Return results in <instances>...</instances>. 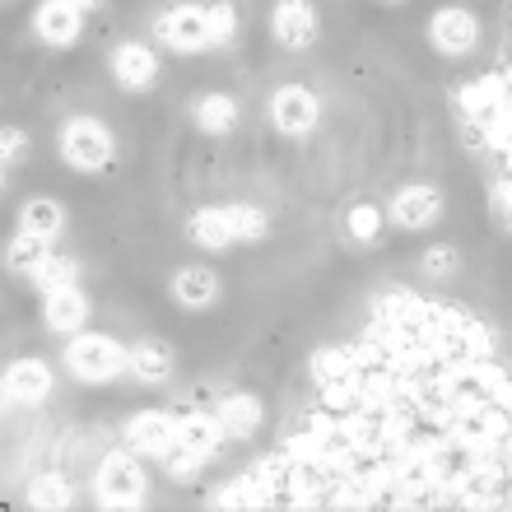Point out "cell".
Segmentation results:
<instances>
[{"mask_svg": "<svg viewBox=\"0 0 512 512\" xmlns=\"http://www.w3.org/2000/svg\"><path fill=\"white\" fill-rule=\"evenodd\" d=\"M149 499V480H145V466L135 457L131 447L126 452H108L98 461L94 471V503L98 508H112V512H126V508H145Z\"/></svg>", "mask_w": 512, "mask_h": 512, "instance_id": "obj_6", "label": "cell"}, {"mask_svg": "<svg viewBox=\"0 0 512 512\" xmlns=\"http://www.w3.org/2000/svg\"><path fill=\"white\" fill-rule=\"evenodd\" d=\"M191 122L201 135H229L238 126V98L224 94V89H210L191 103Z\"/></svg>", "mask_w": 512, "mask_h": 512, "instance_id": "obj_21", "label": "cell"}, {"mask_svg": "<svg viewBox=\"0 0 512 512\" xmlns=\"http://www.w3.org/2000/svg\"><path fill=\"white\" fill-rule=\"evenodd\" d=\"M33 38L42 47L66 52V47H75L84 38V10L70 5V0H38V10H33Z\"/></svg>", "mask_w": 512, "mask_h": 512, "instance_id": "obj_13", "label": "cell"}, {"mask_svg": "<svg viewBox=\"0 0 512 512\" xmlns=\"http://www.w3.org/2000/svg\"><path fill=\"white\" fill-rule=\"evenodd\" d=\"M28 284L42 289V294H47V289H66V284H80V261H75V256H61V252H47L42 266H33Z\"/></svg>", "mask_w": 512, "mask_h": 512, "instance_id": "obj_25", "label": "cell"}, {"mask_svg": "<svg viewBox=\"0 0 512 512\" xmlns=\"http://www.w3.org/2000/svg\"><path fill=\"white\" fill-rule=\"evenodd\" d=\"M66 373L75 382H89V387H103V382H117L126 373V345L108 331H75L66 336Z\"/></svg>", "mask_w": 512, "mask_h": 512, "instance_id": "obj_4", "label": "cell"}, {"mask_svg": "<svg viewBox=\"0 0 512 512\" xmlns=\"http://www.w3.org/2000/svg\"><path fill=\"white\" fill-rule=\"evenodd\" d=\"M70 5H80V10H98L103 0H70Z\"/></svg>", "mask_w": 512, "mask_h": 512, "instance_id": "obj_32", "label": "cell"}, {"mask_svg": "<svg viewBox=\"0 0 512 512\" xmlns=\"http://www.w3.org/2000/svg\"><path fill=\"white\" fill-rule=\"evenodd\" d=\"M5 187H10V168L0 163V196H5Z\"/></svg>", "mask_w": 512, "mask_h": 512, "instance_id": "obj_31", "label": "cell"}, {"mask_svg": "<svg viewBox=\"0 0 512 512\" xmlns=\"http://www.w3.org/2000/svg\"><path fill=\"white\" fill-rule=\"evenodd\" d=\"M461 140L489 168L494 205L512 224V10H508V52L494 70L475 75L457 94Z\"/></svg>", "mask_w": 512, "mask_h": 512, "instance_id": "obj_2", "label": "cell"}, {"mask_svg": "<svg viewBox=\"0 0 512 512\" xmlns=\"http://www.w3.org/2000/svg\"><path fill=\"white\" fill-rule=\"evenodd\" d=\"M387 219L396 224L401 233H424L443 219V191L433 182H405L387 205Z\"/></svg>", "mask_w": 512, "mask_h": 512, "instance_id": "obj_11", "label": "cell"}, {"mask_svg": "<svg viewBox=\"0 0 512 512\" xmlns=\"http://www.w3.org/2000/svg\"><path fill=\"white\" fill-rule=\"evenodd\" d=\"M154 38L177 56H205L215 52L210 42V19H205V5H191V0H177L168 10H159L154 19Z\"/></svg>", "mask_w": 512, "mask_h": 512, "instance_id": "obj_7", "label": "cell"}, {"mask_svg": "<svg viewBox=\"0 0 512 512\" xmlns=\"http://www.w3.org/2000/svg\"><path fill=\"white\" fill-rule=\"evenodd\" d=\"M177 447H187V452H196V457L215 461L219 447H224L219 415H205V410H187V415H177Z\"/></svg>", "mask_w": 512, "mask_h": 512, "instance_id": "obj_20", "label": "cell"}, {"mask_svg": "<svg viewBox=\"0 0 512 512\" xmlns=\"http://www.w3.org/2000/svg\"><path fill=\"white\" fill-rule=\"evenodd\" d=\"M270 233V219L266 210L256 205H243V201H229V205H201L191 210L187 219V238L205 252H229L238 243H261Z\"/></svg>", "mask_w": 512, "mask_h": 512, "instance_id": "obj_3", "label": "cell"}, {"mask_svg": "<svg viewBox=\"0 0 512 512\" xmlns=\"http://www.w3.org/2000/svg\"><path fill=\"white\" fill-rule=\"evenodd\" d=\"M173 368H177V354L168 340H135V345H126V378L135 382H145V387H163V382L173 378Z\"/></svg>", "mask_w": 512, "mask_h": 512, "instance_id": "obj_17", "label": "cell"}, {"mask_svg": "<svg viewBox=\"0 0 512 512\" xmlns=\"http://www.w3.org/2000/svg\"><path fill=\"white\" fill-rule=\"evenodd\" d=\"M89 294H84L80 284H66V289H47L42 294V326L52 331V336H75L89 326Z\"/></svg>", "mask_w": 512, "mask_h": 512, "instance_id": "obj_16", "label": "cell"}, {"mask_svg": "<svg viewBox=\"0 0 512 512\" xmlns=\"http://www.w3.org/2000/svg\"><path fill=\"white\" fill-rule=\"evenodd\" d=\"M56 154H61V163L70 173H84V177L108 173L112 159H117V135L98 117H66L61 135H56Z\"/></svg>", "mask_w": 512, "mask_h": 512, "instance_id": "obj_5", "label": "cell"}, {"mask_svg": "<svg viewBox=\"0 0 512 512\" xmlns=\"http://www.w3.org/2000/svg\"><path fill=\"white\" fill-rule=\"evenodd\" d=\"M28 508H38V512H66V508H75V485H70L61 471L33 475V485H28Z\"/></svg>", "mask_w": 512, "mask_h": 512, "instance_id": "obj_23", "label": "cell"}, {"mask_svg": "<svg viewBox=\"0 0 512 512\" xmlns=\"http://www.w3.org/2000/svg\"><path fill=\"white\" fill-rule=\"evenodd\" d=\"M33 154V140H28L24 126H0V163L5 168H19Z\"/></svg>", "mask_w": 512, "mask_h": 512, "instance_id": "obj_28", "label": "cell"}, {"mask_svg": "<svg viewBox=\"0 0 512 512\" xmlns=\"http://www.w3.org/2000/svg\"><path fill=\"white\" fill-rule=\"evenodd\" d=\"M52 252V243H47V238H38V233H14L10 238V247H5V266L14 270V275H33V266H42V256Z\"/></svg>", "mask_w": 512, "mask_h": 512, "instance_id": "obj_26", "label": "cell"}, {"mask_svg": "<svg viewBox=\"0 0 512 512\" xmlns=\"http://www.w3.org/2000/svg\"><path fill=\"white\" fill-rule=\"evenodd\" d=\"M163 466H168V475H173L177 485H187V480H196L205 466V457H196V452H187V447H173L168 457H163Z\"/></svg>", "mask_w": 512, "mask_h": 512, "instance_id": "obj_29", "label": "cell"}, {"mask_svg": "<svg viewBox=\"0 0 512 512\" xmlns=\"http://www.w3.org/2000/svg\"><path fill=\"white\" fill-rule=\"evenodd\" d=\"M461 261L457 247H429V252L419 256V266H424V275H433V280H443V275H452Z\"/></svg>", "mask_w": 512, "mask_h": 512, "instance_id": "obj_30", "label": "cell"}, {"mask_svg": "<svg viewBox=\"0 0 512 512\" xmlns=\"http://www.w3.org/2000/svg\"><path fill=\"white\" fill-rule=\"evenodd\" d=\"M205 19H210V42H215V47H233L238 33H243V14H238L233 0H210V5H205Z\"/></svg>", "mask_w": 512, "mask_h": 512, "instance_id": "obj_27", "label": "cell"}, {"mask_svg": "<svg viewBox=\"0 0 512 512\" xmlns=\"http://www.w3.org/2000/svg\"><path fill=\"white\" fill-rule=\"evenodd\" d=\"M382 5H405V0H382Z\"/></svg>", "mask_w": 512, "mask_h": 512, "instance_id": "obj_33", "label": "cell"}, {"mask_svg": "<svg viewBox=\"0 0 512 512\" xmlns=\"http://www.w3.org/2000/svg\"><path fill=\"white\" fill-rule=\"evenodd\" d=\"M173 303L182 312H210L219 303V275L210 266H182L173 275Z\"/></svg>", "mask_w": 512, "mask_h": 512, "instance_id": "obj_19", "label": "cell"}, {"mask_svg": "<svg viewBox=\"0 0 512 512\" xmlns=\"http://www.w3.org/2000/svg\"><path fill=\"white\" fill-rule=\"evenodd\" d=\"M219 429H224V438H233V443H252L256 433H261V424H266V405H261V396H252V391H229L224 401H219Z\"/></svg>", "mask_w": 512, "mask_h": 512, "instance_id": "obj_18", "label": "cell"}, {"mask_svg": "<svg viewBox=\"0 0 512 512\" xmlns=\"http://www.w3.org/2000/svg\"><path fill=\"white\" fill-rule=\"evenodd\" d=\"M429 42L438 56H471L480 47V19L466 5H443L429 14Z\"/></svg>", "mask_w": 512, "mask_h": 512, "instance_id": "obj_10", "label": "cell"}, {"mask_svg": "<svg viewBox=\"0 0 512 512\" xmlns=\"http://www.w3.org/2000/svg\"><path fill=\"white\" fill-rule=\"evenodd\" d=\"M19 229L56 243V238L66 233V205L52 201V196H33V201H24V210H19Z\"/></svg>", "mask_w": 512, "mask_h": 512, "instance_id": "obj_22", "label": "cell"}, {"mask_svg": "<svg viewBox=\"0 0 512 512\" xmlns=\"http://www.w3.org/2000/svg\"><path fill=\"white\" fill-rule=\"evenodd\" d=\"M345 233H350V243H359V247L382 243V233H387V210L373 201H354L350 210H345Z\"/></svg>", "mask_w": 512, "mask_h": 512, "instance_id": "obj_24", "label": "cell"}, {"mask_svg": "<svg viewBox=\"0 0 512 512\" xmlns=\"http://www.w3.org/2000/svg\"><path fill=\"white\" fill-rule=\"evenodd\" d=\"M322 122V98L312 94L308 84H280L275 94H270V126L289 140H303V135L317 131Z\"/></svg>", "mask_w": 512, "mask_h": 512, "instance_id": "obj_8", "label": "cell"}, {"mask_svg": "<svg viewBox=\"0 0 512 512\" xmlns=\"http://www.w3.org/2000/svg\"><path fill=\"white\" fill-rule=\"evenodd\" d=\"M112 80L126 94H149L159 84V52L149 42H117L112 47Z\"/></svg>", "mask_w": 512, "mask_h": 512, "instance_id": "obj_15", "label": "cell"}, {"mask_svg": "<svg viewBox=\"0 0 512 512\" xmlns=\"http://www.w3.org/2000/svg\"><path fill=\"white\" fill-rule=\"evenodd\" d=\"M270 38L284 52H308L322 38V14L312 0H275L270 5Z\"/></svg>", "mask_w": 512, "mask_h": 512, "instance_id": "obj_9", "label": "cell"}, {"mask_svg": "<svg viewBox=\"0 0 512 512\" xmlns=\"http://www.w3.org/2000/svg\"><path fill=\"white\" fill-rule=\"evenodd\" d=\"M122 438L135 457L163 461L177 447V415H168V410H135V415L126 419Z\"/></svg>", "mask_w": 512, "mask_h": 512, "instance_id": "obj_12", "label": "cell"}, {"mask_svg": "<svg viewBox=\"0 0 512 512\" xmlns=\"http://www.w3.org/2000/svg\"><path fill=\"white\" fill-rule=\"evenodd\" d=\"M317 401L243 480L280 508H512V368L466 308L391 289L312 354Z\"/></svg>", "mask_w": 512, "mask_h": 512, "instance_id": "obj_1", "label": "cell"}, {"mask_svg": "<svg viewBox=\"0 0 512 512\" xmlns=\"http://www.w3.org/2000/svg\"><path fill=\"white\" fill-rule=\"evenodd\" d=\"M0 391L10 396V405H42L56 391L52 364H42V359H33V354L10 359L5 373H0Z\"/></svg>", "mask_w": 512, "mask_h": 512, "instance_id": "obj_14", "label": "cell"}]
</instances>
